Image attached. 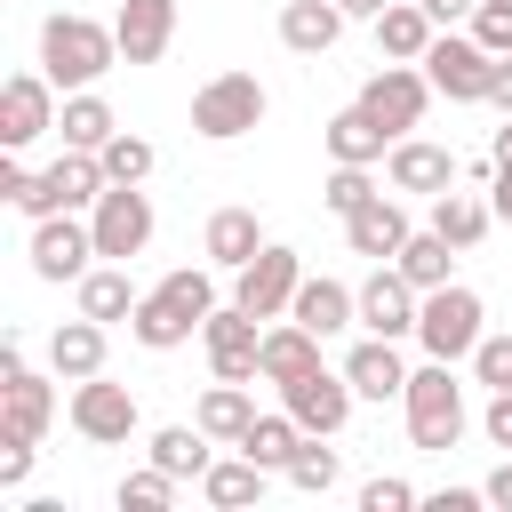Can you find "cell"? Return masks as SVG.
Segmentation results:
<instances>
[{"instance_id": "cell-16", "label": "cell", "mask_w": 512, "mask_h": 512, "mask_svg": "<svg viewBox=\"0 0 512 512\" xmlns=\"http://www.w3.org/2000/svg\"><path fill=\"white\" fill-rule=\"evenodd\" d=\"M88 256H96V232L80 216H40V232H32V272L40 280H80Z\"/></svg>"}, {"instance_id": "cell-35", "label": "cell", "mask_w": 512, "mask_h": 512, "mask_svg": "<svg viewBox=\"0 0 512 512\" xmlns=\"http://www.w3.org/2000/svg\"><path fill=\"white\" fill-rule=\"evenodd\" d=\"M392 264H400V272H408V280L432 296V288H448V264H456V248H448L440 232H408V248H400Z\"/></svg>"}, {"instance_id": "cell-23", "label": "cell", "mask_w": 512, "mask_h": 512, "mask_svg": "<svg viewBox=\"0 0 512 512\" xmlns=\"http://www.w3.org/2000/svg\"><path fill=\"white\" fill-rule=\"evenodd\" d=\"M48 360H56V376L64 384H88V376H104V320H64L56 336H48Z\"/></svg>"}, {"instance_id": "cell-21", "label": "cell", "mask_w": 512, "mask_h": 512, "mask_svg": "<svg viewBox=\"0 0 512 512\" xmlns=\"http://www.w3.org/2000/svg\"><path fill=\"white\" fill-rule=\"evenodd\" d=\"M344 376H352V392H360V400H400V392H408V368H400L392 336L352 344V352H344Z\"/></svg>"}, {"instance_id": "cell-19", "label": "cell", "mask_w": 512, "mask_h": 512, "mask_svg": "<svg viewBox=\"0 0 512 512\" xmlns=\"http://www.w3.org/2000/svg\"><path fill=\"white\" fill-rule=\"evenodd\" d=\"M448 184H456V152L448 144H424V136L392 144V192H448Z\"/></svg>"}, {"instance_id": "cell-48", "label": "cell", "mask_w": 512, "mask_h": 512, "mask_svg": "<svg viewBox=\"0 0 512 512\" xmlns=\"http://www.w3.org/2000/svg\"><path fill=\"white\" fill-rule=\"evenodd\" d=\"M488 208L512 224V160H496V184H488Z\"/></svg>"}, {"instance_id": "cell-38", "label": "cell", "mask_w": 512, "mask_h": 512, "mask_svg": "<svg viewBox=\"0 0 512 512\" xmlns=\"http://www.w3.org/2000/svg\"><path fill=\"white\" fill-rule=\"evenodd\" d=\"M104 176H112V184H144V176H152V144L120 128V136L104 144Z\"/></svg>"}, {"instance_id": "cell-33", "label": "cell", "mask_w": 512, "mask_h": 512, "mask_svg": "<svg viewBox=\"0 0 512 512\" xmlns=\"http://www.w3.org/2000/svg\"><path fill=\"white\" fill-rule=\"evenodd\" d=\"M136 288H128V272L120 264H104V272H80V312L88 320H136Z\"/></svg>"}, {"instance_id": "cell-45", "label": "cell", "mask_w": 512, "mask_h": 512, "mask_svg": "<svg viewBox=\"0 0 512 512\" xmlns=\"http://www.w3.org/2000/svg\"><path fill=\"white\" fill-rule=\"evenodd\" d=\"M488 504V488H440L432 496V512H480Z\"/></svg>"}, {"instance_id": "cell-24", "label": "cell", "mask_w": 512, "mask_h": 512, "mask_svg": "<svg viewBox=\"0 0 512 512\" xmlns=\"http://www.w3.org/2000/svg\"><path fill=\"white\" fill-rule=\"evenodd\" d=\"M288 320H304L312 336H336V328H352V320H360V296H352L344 280H304V288H296V304H288Z\"/></svg>"}, {"instance_id": "cell-39", "label": "cell", "mask_w": 512, "mask_h": 512, "mask_svg": "<svg viewBox=\"0 0 512 512\" xmlns=\"http://www.w3.org/2000/svg\"><path fill=\"white\" fill-rule=\"evenodd\" d=\"M320 200H328L336 216H360V208L376 200V184H368V168H344V160H336V176L320 184Z\"/></svg>"}, {"instance_id": "cell-8", "label": "cell", "mask_w": 512, "mask_h": 512, "mask_svg": "<svg viewBox=\"0 0 512 512\" xmlns=\"http://www.w3.org/2000/svg\"><path fill=\"white\" fill-rule=\"evenodd\" d=\"M296 288H304V264H296V248H272V240L232 272V304L256 312V320H280L296 304Z\"/></svg>"}, {"instance_id": "cell-36", "label": "cell", "mask_w": 512, "mask_h": 512, "mask_svg": "<svg viewBox=\"0 0 512 512\" xmlns=\"http://www.w3.org/2000/svg\"><path fill=\"white\" fill-rule=\"evenodd\" d=\"M240 448H248L256 464H272V472H288V456L304 448V424H296V416H256V424L240 432Z\"/></svg>"}, {"instance_id": "cell-1", "label": "cell", "mask_w": 512, "mask_h": 512, "mask_svg": "<svg viewBox=\"0 0 512 512\" xmlns=\"http://www.w3.org/2000/svg\"><path fill=\"white\" fill-rule=\"evenodd\" d=\"M208 312H216V288H208V272H168L144 304H136V344H152V352H176V344H192L200 328H208Z\"/></svg>"}, {"instance_id": "cell-42", "label": "cell", "mask_w": 512, "mask_h": 512, "mask_svg": "<svg viewBox=\"0 0 512 512\" xmlns=\"http://www.w3.org/2000/svg\"><path fill=\"white\" fill-rule=\"evenodd\" d=\"M472 40H480L488 56H512V8H496V0H480V8H472Z\"/></svg>"}, {"instance_id": "cell-3", "label": "cell", "mask_w": 512, "mask_h": 512, "mask_svg": "<svg viewBox=\"0 0 512 512\" xmlns=\"http://www.w3.org/2000/svg\"><path fill=\"white\" fill-rule=\"evenodd\" d=\"M448 368H456V360L408 368V392H400V408H408V440L432 448V456H448V448L464 440V384H456Z\"/></svg>"}, {"instance_id": "cell-46", "label": "cell", "mask_w": 512, "mask_h": 512, "mask_svg": "<svg viewBox=\"0 0 512 512\" xmlns=\"http://www.w3.org/2000/svg\"><path fill=\"white\" fill-rule=\"evenodd\" d=\"M488 440H496V448H512V392H496V400H488Z\"/></svg>"}, {"instance_id": "cell-43", "label": "cell", "mask_w": 512, "mask_h": 512, "mask_svg": "<svg viewBox=\"0 0 512 512\" xmlns=\"http://www.w3.org/2000/svg\"><path fill=\"white\" fill-rule=\"evenodd\" d=\"M408 504H416L408 480H368V488H360V512H408Z\"/></svg>"}, {"instance_id": "cell-12", "label": "cell", "mask_w": 512, "mask_h": 512, "mask_svg": "<svg viewBox=\"0 0 512 512\" xmlns=\"http://www.w3.org/2000/svg\"><path fill=\"white\" fill-rule=\"evenodd\" d=\"M416 312H424V288H416L400 264H384V272L360 288V328H368V336H392V344H400V336H416Z\"/></svg>"}, {"instance_id": "cell-47", "label": "cell", "mask_w": 512, "mask_h": 512, "mask_svg": "<svg viewBox=\"0 0 512 512\" xmlns=\"http://www.w3.org/2000/svg\"><path fill=\"white\" fill-rule=\"evenodd\" d=\"M488 104L512 120V56H496V80H488Z\"/></svg>"}, {"instance_id": "cell-50", "label": "cell", "mask_w": 512, "mask_h": 512, "mask_svg": "<svg viewBox=\"0 0 512 512\" xmlns=\"http://www.w3.org/2000/svg\"><path fill=\"white\" fill-rule=\"evenodd\" d=\"M488 504H496V512H512V464H496V472H488Z\"/></svg>"}, {"instance_id": "cell-6", "label": "cell", "mask_w": 512, "mask_h": 512, "mask_svg": "<svg viewBox=\"0 0 512 512\" xmlns=\"http://www.w3.org/2000/svg\"><path fill=\"white\" fill-rule=\"evenodd\" d=\"M432 96H440V88H432L416 64H400V56H392L384 72H368V88H360V112H368V120H376V128L400 144V136L424 120V104H432Z\"/></svg>"}, {"instance_id": "cell-44", "label": "cell", "mask_w": 512, "mask_h": 512, "mask_svg": "<svg viewBox=\"0 0 512 512\" xmlns=\"http://www.w3.org/2000/svg\"><path fill=\"white\" fill-rule=\"evenodd\" d=\"M32 472V440H0V488H24Z\"/></svg>"}, {"instance_id": "cell-49", "label": "cell", "mask_w": 512, "mask_h": 512, "mask_svg": "<svg viewBox=\"0 0 512 512\" xmlns=\"http://www.w3.org/2000/svg\"><path fill=\"white\" fill-rule=\"evenodd\" d=\"M24 192H32V168L8 160V168H0V200H24Z\"/></svg>"}, {"instance_id": "cell-20", "label": "cell", "mask_w": 512, "mask_h": 512, "mask_svg": "<svg viewBox=\"0 0 512 512\" xmlns=\"http://www.w3.org/2000/svg\"><path fill=\"white\" fill-rule=\"evenodd\" d=\"M344 240H352V256H376V264H384V256H400V248H408V208L376 192L360 216H344Z\"/></svg>"}, {"instance_id": "cell-5", "label": "cell", "mask_w": 512, "mask_h": 512, "mask_svg": "<svg viewBox=\"0 0 512 512\" xmlns=\"http://www.w3.org/2000/svg\"><path fill=\"white\" fill-rule=\"evenodd\" d=\"M480 320H488V312H480V296L448 280V288H432V296H424V312H416V344H424L432 360H472V344L488 336Z\"/></svg>"}, {"instance_id": "cell-10", "label": "cell", "mask_w": 512, "mask_h": 512, "mask_svg": "<svg viewBox=\"0 0 512 512\" xmlns=\"http://www.w3.org/2000/svg\"><path fill=\"white\" fill-rule=\"evenodd\" d=\"M424 80H432L440 96H456V104H488L496 56H488L480 40H456V32H440V40L424 48Z\"/></svg>"}, {"instance_id": "cell-41", "label": "cell", "mask_w": 512, "mask_h": 512, "mask_svg": "<svg viewBox=\"0 0 512 512\" xmlns=\"http://www.w3.org/2000/svg\"><path fill=\"white\" fill-rule=\"evenodd\" d=\"M472 376H480L488 392H512V336H480V344H472Z\"/></svg>"}, {"instance_id": "cell-26", "label": "cell", "mask_w": 512, "mask_h": 512, "mask_svg": "<svg viewBox=\"0 0 512 512\" xmlns=\"http://www.w3.org/2000/svg\"><path fill=\"white\" fill-rule=\"evenodd\" d=\"M56 136H64L72 152H104V144L120 136V120H112V104H104V96L72 88V96H64V112H56Z\"/></svg>"}, {"instance_id": "cell-30", "label": "cell", "mask_w": 512, "mask_h": 512, "mask_svg": "<svg viewBox=\"0 0 512 512\" xmlns=\"http://www.w3.org/2000/svg\"><path fill=\"white\" fill-rule=\"evenodd\" d=\"M264 480H272V464H256V456L240 448L232 464H208V472H200V496H208V504H224V512H240V504H256V496H264Z\"/></svg>"}, {"instance_id": "cell-29", "label": "cell", "mask_w": 512, "mask_h": 512, "mask_svg": "<svg viewBox=\"0 0 512 512\" xmlns=\"http://www.w3.org/2000/svg\"><path fill=\"white\" fill-rule=\"evenodd\" d=\"M256 248H264V224H256V208H216V216H208V264L240 272Z\"/></svg>"}, {"instance_id": "cell-14", "label": "cell", "mask_w": 512, "mask_h": 512, "mask_svg": "<svg viewBox=\"0 0 512 512\" xmlns=\"http://www.w3.org/2000/svg\"><path fill=\"white\" fill-rule=\"evenodd\" d=\"M48 88H56L48 72H16V80L0 88V144H8V152H24L32 136L56 128V96H48Z\"/></svg>"}, {"instance_id": "cell-27", "label": "cell", "mask_w": 512, "mask_h": 512, "mask_svg": "<svg viewBox=\"0 0 512 512\" xmlns=\"http://www.w3.org/2000/svg\"><path fill=\"white\" fill-rule=\"evenodd\" d=\"M320 344H328V336H312L304 320H280V328H264V360H256V368H264L272 384H288V376L320 368Z\"/></svg>"}, {"instance_id": "cell-31", "label": "cell", "mask_w": 512, "mask_h": 512, "mask_svg": "<svg viewBox=\"0 0 512 512\" xmlns=\"http://www.w3.org/2000/svg\"><path fill=\"white\" fill-rule=\"evenodd\" d=\"M384 144H392V136H384V128H376V120H368L360 104L328 120V152H336L344 168H376V160H384Z\"/></svg>"}, {"instance_id": "cell-9", "label": "cell", "mask_w": 512, "mask_h": 512, "mask_svg": "<svg viewBox=\"0 0 512 512\" xmlns=\"http://www.w3.org/2000/svg\"><path fill=\"white\" fill-rule=\"evenodd\" d=\"M88 232H96V256L128 264V256H144V240H152V200H144L136 184H104V200L88 208Z\"/></svg>"}, {"instance_id": "cell-34", "label": "cell", "mask_w": 512, "mask_h": 512, "mask_svg": "<svg viewBox=\"0 0 512 512\" xmlns=\"http://www.w3.org/2000/svg\"><path fill=\"white\" fill-rule=\"evenodd\" d=\"M152 464L176 472V480H200V472H208V432H200V424H168V432H152Z\"/></svg>"}, {"instance_id": "cell-51", "label": "cell", "mask_w": 512, "mask_h": 512, "mask_svg": "<svg viewBox=\"0 0 512 512\" xmlns=\"http://www.w3.org/2000/svg\"><path fill=\"white\" fill-rule=\"evenodd\" d=\"M424 8H432V24H456V16H472L480 0H424Z\"/></svg>"}, {"instance_id": "cell-15", "label": "cell", "mask_w": 512, "mask_h": 512, "mask_svg": "<svg viewBox=\"0 0 512 512\" xmlns=\"http://www.w3.org/2000/svg\"><path fill=\"white\" fill-rule=\"evenodd\" d=\"M72 432H80V440H104V448H120V440L136 432V392H128V384H104V376H88V384L72 392Z\"/></svg>"}, {"instance_id": "cell-2", "label": "cell", "mask_w": 512, "mask_h": 512, "mask_svg": "<svg viewBox=\"0 0 512 512\" xmlns=\"http://www.w3.org/2000/svg\"><path fill=\"white\" fill-rule=\"evenodd\" d=\"M120 64V32H104L96 16H48L40 24V72L56 88H96Z\"/></svg>"}, {"instance_id": "cell-53", "label": "cell", "mask_w": 512, "mask_h": 512, "mask_svg": "<svg viewBox=\"0 0 512 512\" xmlns=\"http://www.w3.org/2000/svg\"><path fill=\"white\" fill-rule=\"evenodd\" d=\"M496 160H512V120H504V128H496Z\"/></svg>"}, {"instance_id": "cell-13", "label": "cell", "mask_w": 512, "mask_h": 512, "mask_svg": "<svg viewBox=\"0 0 512 512\" xmlns=\"http://www.w3.org/2000/svg\"><path fill=\"white\" fill-rule=\"evenodd\" d=\"M280 400H288V416L304 424V432H344V416H352V376H328V368H304V376H288L280 384Z\"/></svg>"}, {"instance_id": "cell-40", "label": "cell", "mask_w": 512, "mask_h": 512, "mask_svg": "<svg viewBox=\"0 0 512 512\" xmlns=\"http://www.w3.org/2000/svg\"><path fill=\"white\" fill-rule=\"evenodd\" d=\"M168 496H176V472H160V464H152V472H128V480H120V504H128V512H160Z\"/></svg>"}, {"instance_id": "cell-17", "label": "cell", "mask_w": 512, "mask_h": 512, "mask_svg": "<svg viewBox=\"0 0 512 512\" xmlns=\"http://www.w3.org/2000/svg\"><path fill=\"white\" fill-rule=\"evenodd\" d=\"M112 32H120V64H160L176 40V0H120Z\"/></svg>"}, {"instance_id": "cell-52", "label": "cell", "mask_w": 512, "mask_h": 512, "mask_svg": "<svg viewBox=\"0 0 512 512\" xmlns=\"http://www.w3.org/2000/svg\"><path fill=\"white\" fill-rule=\"evenodd\" d=\"M336 8H344V16H368V24H376V16L392 8V0H336Z\"/></svg>"}, {"instance_id": "cell-22", "label": "cell", "mask_w": 512, "mask_h": 512, "mask_svg": "<svg viewBox=\"0 0 512 512\" xmlns=\"http://www.w3.org/2000/svg\"><path fill=\"white\" fill-rule=\"evenodd\" d=\"M440 40V24H432V8L424 0H392L384 16H376V48L384 56H400V64H424V48Z\"/></svg>"}, {"instance_id": "cell-28", "label": "cell", "mask_w": 512, "mask_h": 512, "mask_svg": "<svg viewBox=\"0 0 512 512\" xmlns=\"http://www.w3.org/2000/svg\"><path fill=\"white\" fill-rule=\"evenodd\" d=\"M208 440H232L240 448V432L256 424V400H248V384H232V376H216L208 392H200V416H192Z\"/></svg>"}, {"instance_id": "cell-18", "label": "cell", "mask_w": 512, "mask_h": 512, "mask_svg": "<svg viewBox=\"0 0 512 512\" xmlns=\"http://www.w3.org/2000/svg\"><path fill=\"white\" fill-rule=\"evenodd\" d=\"M48 416H56V392H48V376L16 368V376L0 384V440H32V448H40Z\"/></svg>"}, {"instance_id": "cell-54", "label": "cell", "mask_w": 512, "mask_h": 512, "mask_svg": "<svg viewBox=\"0 0 512 512\" xmlns=\"http://www.w3.org/2000/svg\"><path fill=\"white\" fill-rule=\"evenodd\" d=\"M496 8H512V0H496Z\"/></svg>"}, {"instance_id": "cell-7", "label": "cell", "mask_w": 512, "mask_h": 512, "mask_svg": "<svg viewBox=\"0 0 512 512\" xmlns=\"http://www.w3.org/2000/svg\"><path fill=\"white\" fill-rule=\"evenodd\" d=\"M256 120H264V80H256V72H216V80L192 96V128L216 136V144L248 136Z\"/></svg>"}, {"instance_id": "cell-25", "label": "cell", "mask_w": 512, "mask_h": 512, "mask_svg": "<svg viewBox=\"0 0 512 512\" xmlns=\"http://www.w3.org/2000/svg\"><path fill=\"white\" fill-rule=\"evenodd\" d=\"M336 32H344V8H336V0H288V8H280V40H288L296 56H328Z\"/></svg>"}, {"instance_id": "cell-32", "label": "cell", "mask_w": 512, "mask_h": 512, "mask_svg": "<svg viewBox=\"0 0 512 512\" xmlns=\"http://www.w3.org/2000/svg\"><path fill=\"white\" fill-rule=\"evenodd\" d=\"M488 224H496L488 200H472V192H432V232H440L448 248H472Z\"/></svg>"}, {"instance_id": "cell-11", "label": "cell", "mask_w": 512, "mask_h": 512, "mask_svg": "<svg viewBox=\"0 0 512 512\" xmlns=\"http://www.w3.org/2000/svg\"><path fill=\"white\" fill-rule=\"evenodd\" d=\"M200 344H208V368H216V376H232V384L264 376V368H256V360H264V320H256V312L216 304V312H208V328H200Z\"/></svg>"}, {"instance_id": "cell-4", "label": "cell", "mask_w": 512, "mask_h": 512, "mask_svg": "<svg viewBox=\"0 0 512 512\" xmlns=\"http://www.w3.org/2000/svg\"><path fill=\"white\" fill-rule=\"evenodd\" d=\"M104 184H112V176H104V152H72V144H64V160L40 168L16 208H24V216H80V208L104 200Z\"/></svg>"}, {"instance_id": "cell-37", "label": "cell", "mask_w": 512, "mask_h": 512, "mask_svg": "<svg viewBox=\"0 0 512 512\" xmlns=\"http://www.w3.org/2000/svg\"><path fill=\"white\" fill-rule=\"evenodd\" d=\"M336 472H344V464H336V448H320V432H304V448L288 456V480H296L304 496H328V488H336Z\"/></svg>"}]
</instances>
